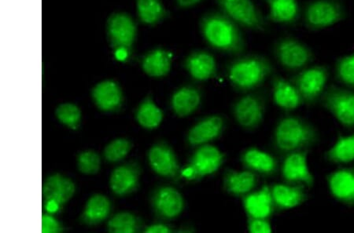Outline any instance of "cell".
<instances>
[{"label": "cell", "instance_id": "1", "mask_svg": "<svg viewBox=\"0 0 354 233\" xmlns=\"http://www.w3.org/2000/svg\"><path fill=\"white\" fill-rule=\"evenodd\" d=\"M321 139L319 130L304 117L288 114L279 119L274 128L271 146L279 159L290 153L309 150Z\"/></svg>", "mask_w": 354, "mask_h": 233}, {"label": "cell", "instance_id": "2", "mask_svg": "<svg viewBox=\"0 0 354 233\" xmlns=\"http://www.w3.org/2000/svg\"><path fill=\"white\" fill-rule=\"evenodd\" d=\"M205 42L216 50L239 55L245 50V42L239 26L221 11L204 14L199 22Z\"/></svg>", "mask_w": 354, "mask_h": 233}, {"label": "cell", "instance_id": "3", "mask_svg": "<svg viewBox=\"0 0 354 233\" xmlns=\"http://www.w3.org/2000/svg\"><path fill=\"white\" fill-rule=\"evenodd\" d=\"M274 68L271 61L263 56L247 55L239 57L230 62L226 75L232 87L238 92H254L272 77Z\"/></svg>", "mask_w": 354, "mask_h": 233}, {"label": "cell", "instance_id": "4", "mask_svg": "<svg viewBox=\"0 0 354 233\" xmlns=\"http://www.w3.org/2000/svg\"><path fill=\"white\" fill-rule=\"evenodd\" d=\"M226 156L218 147L207 144L196 148L184 168L181 177L189 183L214 175L224 165Z\"/></svg>", "mask_w": 354, "mask_h": 233}, {"label": "cell", "instance_id": "5", "mask_svg": "<svg viewBox=\"0 0 354 233\" xmlns=\"http://www.w3.org/2000/svg\"><path fill=\"white\" fill-rule=\"evenodd\" d=\"M268 96L264 92H251L239 97L232 105L234 119L247 132H254L263 123Z\"/></svg>", "mask_w": 354, "mask_h": 233}, {"label": "cell", "instance_id": "6", "mask_svg": "<svg viewBox=\"0 0 354 233\" xmlns=\"http://www.w3.org/2000/svg\"><path fill=\"white\" fill-rule=\"evenodd\" d=\"M346 130L354 129V90L332 84L319 102Z\"/></svg>", "mask_w": 354, "mask_h": 233}, {"label": "cell", "instance_id": "7", "mask_svg": "<svg viewBox=\"0 0 354 233\" xmlns=\"http://www.w3.org/2000/svg\"><path fill=\"white\" fill-rule=\"evenodd\" d=\"M330 77L326 65L308 66L290 78L298 90L304 105L313 106L319 103L328 87Z\"/></svg>", "mask_w": 354, "mask_h": 233}, {"label": "cell", "instance_id": "8", "mask_svg": "<svg viewBox=\"0 0 354 233\" xmlns=\"http://www.w3.org/2000/svg\"><path fill=\"white\" fill-rule=\"evenodd\" d=\"M344 5L337 0H313L306 5L304 20L310 31H319L339 23L346 19Z\"/></svg>", "mask_w": 354, "mask_h": 233}, {"label": "cell", "instance_id": "9", "mask_svg": "<svg viewBox=\"0 0 354 233\" xmlns=\"http://www.w3.org/2000/svg\"><path fill=\"white\" fill-rule=\"evenodd\" d=\"M273 54L285 70L298 72L309 66L315 59L306 44L293 37H283L274 44Z\"/></svg>", "mask_w": 354, "mask_h": 233}, {"label": "cell", "instance_id": "10", "mask_svg": "<svg viewBox=\"0 0 354 233\" xmlns=\"http://www.w3.org/2000/svg\"><path fill=\"white\" fill-rule=\"evenodd\" d=\"M220 11L239 26L263 32L267 24L263 14L252 0H216Z\"/></svg>", "mask_w": 354, "mask_h": 233}, {"label": "cell", "instance_id": "11", "mask_svg": "<svg viewBox=\"0 0 354 233\" xmlns=\"http://www.w3.org/2000/svg\"><path fill=\"white\" fill-rule=\"evenodd\" d=\"M310 151L290 153L281 159V173L283 183L290 185H304L308 190L315 185V177L308 164Z\"/></svg>", "mask_w": 354, "mask_h": 233}, {"label": "cell", "instance_id": "12", "mask_svg": "<svg viewBox=\"0 0 354 233\" xmlns=\"http://www.w3.org/2000/svg\"><path fill=\"white\" fill-rule=\"evenodd\" d=\"M151 205L158 219L172 221L184 212L186 203L184 196L176 188L161 185L151 193Z\"/></svg>", "mask_w": 354, "mask_h": 233}, {"label": "cell", "instance_id": "13", "mask_svg": "<svg viewBox=\"0 0 354 233\" xmlns=\"http://www.w3.org/2000/svg\"><path fill=\"white\" fill-rule=\"evenodd\" d=\"M226 129V119L219 114L204 116L188 130L186 141L188 146L196 148L210 144L219 139Z\"/></svg>", "mask_w": 354, "mask_h": 233}, {"label": "cell", "instance_id": "14", "mask_svg": "<svg viewBox=\"0 0 354 233\" xmlns=\"http://www.w3.org/2000/svg\"><path fill=\"white\" fill-rule=\"evenodd\" d=\"M151 169L161 177L178 181L181 177L180 164L176 154L167 142L160 141L148 152Z\"/></svg>", "mask_w": 354, "mask_h": 233}, {"label": "cell", "instance_id": "15", "mask_svg": "<svg viewBox=\"0 0 354 233\" xmlns=\"http://www.w3.org/2000/svg\"><path fill=\"white\" fill-rule=\"evenodd\" d=\"M239 160L244 169L258 174L259 177H275L281 168L277 156L257 147H249L244 150Z\"/></svg>", "mask_w": 354, "mask_h": 233}, {"label": "cell", "instance_id": "16", "mask_svg": "<svg viewBox=\"0 0 354 233\" xmlns=\"http://www.w3.org/2000/svg\"><path fill=\"white\" fill-rule=\"evenodd\" d=\"M326 181L330 195L336 201L354 207V164L329 173Z\"/></svg>", "mask_w": 354, "mask_h": 233}, {"label": "cell", "instance_id": "17", "mask_svg": "<svg viewBox=\"0 0 354 233\" xmlns=\"http://www.w3.org/2000/svg\"><path fill=\"white\" fill-rule=\"evenodd\" d=\"M307 188L299 185L275 183L270 185L276 213L287 212L302 205L309 201Z\"/></svg>", "mask_w": 354, "mask_h": 233}, {"label": "cell", "instance_id": "18", "mask_svg": "<svg viewBox=\"0 0 354 233\" xmlns=\"http://www.w3.org/2000/svg\"><path fill=\"white\" fill-rule=\"evenodd\" d=\"M259 183V176L248 170H236L226 169L223 176V189L236 198H243L257 189Z\"/></svg>", "mask_w": 354, "mask_h": 233}, {"label": "cell", "instance_id": "19", "mask_svg": "<svg viewBox=\"0 0 354 233\" xmlns=\"http://www.w3.org/2000/svg\"><path fill=\"white\" fill-rule=\"evenodd\" d=\"M184 68L196 82H207L218 76V64L214 57L205 50H195L187 57Z\"/></svg>", "mask_w": 354, "mask_h": 233}, {"label": "cell", "instance_id": "20", "mask_svg": "<svg viewBox=\"0 0 354 233\" xmlns=\"http://www.w3.org/2000/svg\"><path fill=\"white\" fill-rule=\"evenodd\" d=\"M108 36L112 46L117 49H130L136 37V26L128 14H115L111 17L107 24Z\"/></svg>", "mask_w": 354, "mask_h": 233}, {"label": "cell", "instance_id": "21", "mask_svg": "<svg viewBox=\"0 0 354 233\" xmlns=\"http://www.w3.org/2000/svg\"><path fill=\"white\" fill-rule=\"evenodd\" d=\"M242 203L247 217L270 219L276 213L270 185L267 184L243 197Z\"/></svg>", "mask_w": 354, "mask_h": 233}, {"label": "cell", "instance_id": "22", "mask_svg": "<svg viewBox=\"0 0 354 233\" xmlns=\"http://www.w3.org/2000/svg\"><path fill=\"white\" fill-rule=\"evenodd\" d=\"M271 85L274 103L279 109L288 113L304 105L298 90L290 79L273 74Z\"/></svg>", "mask_w": 354, "mask_h": 233}, {"label": "cell", "instance_id": "23", "mask_svg": "<svg viewBox=\"0 0 354 233\" xmlns=\"http://www.w3.org/2000/svg\"><path fill=\"white\" fill-rule=\"evenodd\" d=\"M142 169L137 162L123 164L113 170L110 184L114 194L124 196L138 189Z\"/></svg>", "mask_w": 354, "mask_h": 233}, {"label": "cell", "instance_id": "24", "mask_svg": "<svg viewBox=\"0 0 354 233\" xmlns=\"http://www.w3.org/2000/svg\"><path fill=\"white\" fill-rule=\"evenodd\" d=\"M202 90L195 85H185L176 90L170 100L175 115L180 118L190 116L203 103Z\"/></svg>", "mask_w": 354, "mask_h": 233}, {"label": "cell", "instance_id": "25", "mask_svg": "<svg viewBox=\"0 0 354 233\" xmlns=\"http://www.w3.org/2000/svg\"><path fill=\"white\" fill-rule=\"evenodd\" d=\"M76 187L70 179L60 174L50 176L43 185L44 202L55 201L62 207L73 196Z\"/></svg>", "mask_w": 354, "mask_h": 233}, {"label": "cell", "instance_id": "26", "mask_svg": "<svg viewBox=\"0 0 354 233\" xmlns=\"http://www.w3.org/2000/svg\"><path fill=\"white\" fill-rule=\"evenodd\" d=\"M93 98L97 107L104 112L116 111L123 101L121 88L112 81L97 84L93 90Z\"/></svg>", "mask_w": 354, "mask_h": 233}, {"label": "cell", "instance_id": "27", "mask_svg": "<svg viewBox=\"0 0 354 233\" xmlns=\"http://www.w3.org/2000/svg\"><path fill=\"white\" fill-rule=\"evenodd\" d=\"M268 7V19L274 23L290 26L300 16L298 0H265Z\"/></svg>", "mask_w": 354, "mask_h": 233}, {"label": "cell", "instance_id": "28", "mask_svg": "<svg viewBox=\"0 0 354 233\" xmlns=\"http://www.w3.org/2000/svg\"><path fill=\"white\" fill-rule=\"evenodd\" d=\"M324 160L330 164L345 165L354 162V132L339 134L333 145L325 151Z\"/></svg>", "mask_w": 354, "mask_h": 233}, {"label": "cell", "instance_id": "29", "mask_svg": "<svg viewBox=\"0 0 354 233\" xmlns=\"http://www.w3.org/2000/svg\"><path fill=\"white\" fill-rule=\"evenodd\" d=\"M173 54L164 49L153 50L145 56L142 61V70L153 78L167 77L172 65Z\"/></svg>", "mask_w": 354, "mask_h": 233}, {"label": "cell", "instance_id": "30", "mask_svg": "<svg viewBox=\"0 0 354 233\" xmlns=\"http://www.w3.org/2000/svg\"><path fill=\"white\" fill-rule=\"evenodd\" d=\"M111 203L104 195L91 196L82 215L81 221L88 225H98L108 218L111 213Z\"/></svg>", "mask_w": 354, "mask_h": 233}, {"label": "cell", "instance_id": "31", "mask_svg": "<svg viewBox=\"0 0 354 233\" xmlns=\"http://www.w3.org/2000/svg\"><path fill=\"white\" fill-rule=\"evenodd\" d=\"M164 113L155 103L151 95L142 101L136 111V119L140 126L153 130L158 128L162 123Z\"/></svg>", "mask_w": 354, "mask_h": 233}, {"label": "cell", "instance_id": "32", "mask_svg": "<svg viewBox=\"0 0 354 233\" xmlns=\"http://www.w3.org/2000/svg\"><path fill=\"white\" fill-rule=\"evenodd\" d=\"M139 19L145 25L155 26L167 16L161 0H137Z\"/></svg>", "mask_w": 354, "mask_h": 233}, {"label": "cell", "instance_id": "33", "mask_svg": "<svg viewBox=\"0 0 354 233\" xmlns=\"http://www.w3.org/2000/svg\"><path fill=\"white\" fill-rule=\"evenodd\" d=\"M108 231L112 233H135L142 230V220L134 214L118 213L108 223Z\"/></svg>", "mask_w": 354, "mask_h": 233}, {"label": "cell", "instance_id": "34", "mask_svg": "<svg viewBox=\"0 0 354 233\" xmlns=\"http://www.w3.org/2000/svg\"><path fill=\"white\" fill-rule=\"evenodd\" d=\"M335 76L342 86L354 90V52L336 61Z\"/></svg>", "mask_w": 354, "mask_h": 233}, {"label": "cell", "instance_id": "35", "mask_svg": "<svg viewBox=\"0 0 354 233\" xmlns=\"http://www.w3.org/2000/svg\"><path fill=\"white\" fill-rule=\"evenodd\" d=\"M55 114L59 121L73 130H77L81 123L82 112L79 108L73 104L66 103L57 108Z\"/></svg>", "mask_w": 354, "mask_h": 233}, {"label": "cell", "instance_id": "36", "mask_svg": "<svg viewBox=\"0 0 354 233\" xmlns=\"http://www.w3.org/2000/svg\"><path fill=\"white\" fill-rule=\"evenodd\" d=\"M133 145L131 142L124 139H118L107 145L104 150V157L108 162L116 163L123 160L127 156Z\"/></svg>", "mask_w": 354, "mask_h": 233}, {"label": "cell", "instance_id": "37", "mask_svg": "<svg viewBox=\"0 0 354 233\" xmlns=\"http://www.w3.org/2000/svg\"><path fill=\"white\" fill-rule=\"evenodd\" d=\"M77 167L84 174H95L100 169V156L94 151H85L77 156Z\"/></svg>", "mask_w": 354, "mask_h": 233}, {"label": "cell", "instance_id": "38", "mask_svg": "<svg viewBox=\"0 0 354 233\" xmlns=\"http://www.w3.org/2000/svg\"><path fill=\"white\" fill-rule=\"evenodd\" d=\"M247 228L250 233H272L270 219L247 217Z\"/></svg>", "mask_w": 354, "mask_h": 233}, {"label": "cell", "instance_id": "39", "mask_svg": "<svg viewBox=\"0 0 354 233\" xmlns=\"http://www.w3.org/2000/svg\"><path fill=\"white\" fill-rule=\"evenodd\" d=\"M62 231V225L53 216L44 214L42 216V232L56 233Z\"/></svg>", "mask_w": 354, "mask_h": 233}, {"label": "cell", "instance_id": "40", "mask_svg": "<svg viewBox=\"0 0 354 233\" xmlns=\"http://www.w3.org/2000/svg\"><path fill=\"white\" fill-rule=\"evenodd\" d=\"M175 230L163 223H156L146 227L144 232L146 233H170L175 232Z\"/></svg>", "mask_w": 354, "mask_h": 233}, {"label": "cell", "instance_id": "41", "mask_svg": "<svg viewBox=\"0 0 354 233\" xmlns=\"http://www.w3.org/2000/svg\"><path fill=\"white\" fill-rule=\"evenodd\" d=\"M177 6L183 9L191 8L195 7L203 0H176Z\"/></svg>", "mask_w": 354, "mask_h": 233}, {"label": "cell", "instance_id": "42", "mask_svg": "<svg viewBox=\"0 0 354 233\" xmlns=\"http://www.w3.org/2000/svg\"><path fill=\"white\" fill-rule=\"evenodd\" d=\"M62 206L55 201L45 202V209L49 214H55L59 212Z\"/></svg>", "mask_w": 354, "mask_h": 233}, {"label": "cell", "instance_id": "43", "mask_svg": "<svg viewBox=\"0 0 354 233\" xmlns=\"http://www.w3.org/2000/svg\"><path fill=\"white\" fill-rule=\"evenodd\" d=\"M129 49L124 48H117L115 52H114V56L118 61H124L129 58Z\"/></svg>", "mask_w": 354, "mask_h": 233}, {"label": "cell", "instance_id": "44", "mask_svg": "<svg viewBox=\"0 0 354 233\" xmlns=\"http://www.w3.org/2000/svg\"><path fill=\"white\" fill-rule=\"evenodd\" d=\"M187 232V233H192L196 232V229L192 225H185L184 226H181V228L175 231V232Z\"/></svg>", "mask_w": 354, "mask_h": 233}]
</instances>
